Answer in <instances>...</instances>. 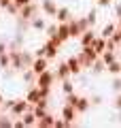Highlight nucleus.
Returning a JSON list of instances; mask_svg holds the SVG:
<instances>
[{
  "label": "nucleus",
  "mask_w": 121,
  "mask_h": 128,
  "mask_svg": "<svg viewBox=\"0 0 121 128\" xmlns=\"http://www.w3.org/2000/svg\"><path fill=\"white\" fill-rule=\"evenodd\" d=\"M66 24H68V32H70V41H72V38L76 41V38L81 36V32H85L87 28H89V24H87L85 17H76V15L70 17Z\"/></svg>",
  "instance_id": "f257e3e1"
},
{
  "label": "nucleus",
  "mask_w": 121,
  "mask_h": 128,
  "mask_svg": "<svg viewBox=\"0 0 121 128\" xmlns=\"http://www.w3.org/2000/svg\"><path fill=\"white\" fill-rule=\"evenodd\" d=\"M76 58H79L81 66H83V70H89V66L96 62V58H98V54L94 51V47L87 45V47H81L79 54H76Z\"/></svg>",
  "instance_id": "f03ea898"
},
{
  "label": "nucleus",
  "mask_w": 121,
  "mask_h": 128,
  "mask_svg": "<svg viewBox=\"0 0 121 128\" xmlns=\"http://www.w3.org/2000/svg\"><path fill=\"white\" fill-rule=\"evenodd\" d=\"M38 13H40V6L36 4L34 0H32L30 4H26V6H21V9H19V13H17V22H19V24H28L32 17H36Z\"/></svg>",
  "instance_id": "7ed1b4c3"
},
{
  "label": "nucleus",
  "mask_w": 121,
  "mask_h": 128,
  "mask_svg": "<svg viewBox=\"0 0 121 128\" xmlns=\"http://www.w3.org/2000/svg\"><path fill=\"white\" fill-rule=\"evenodd\" d=\"M58 81V77H55V70L51 68H45L43 73H38L36 75V81H34V86H38V88H53V83Z\"/></svg>",
  "instance_id": "20e7f679"
},
{
  "label": "nucleus",
  "mask_w": 121,
  "mask_h": 128,
  "mask_svg": "<svg viewBox=\"0 0 121 128\" xmlns=\"http://www.w3.org/2000/svg\"><path fill=\"white\" fill-rule=\"evenodd\" d=\"M30 109H32V105L26 100V98H15V102H13V107H11L9 113L13 115V118H19V115H23L26 111H30Z\"/></svg>",
  "instance_id": "39448f33"
},
{
  "label": "nucleus",
  "mask_w": 121,
  "mask_h": 128,
  "mask_svg": "<svg viewBox=\"0 0 121 128\" xmlns=\"http://www.w3.org/2000/svg\"><path fill=\"white\" fill-rule=\"evenodd\" d=\"M60 118H64L68 124H70V126H74V124H76V118H79V113H76V109H74L72 105H66V102H64V105H62V111H60Z\"/></svg>",
  "instance_id": "423d86ee"
},
{
  "label": "nucleus",
  "mask_w": 121,
  "mask_h": 128,
  "mask_svg": "<svg viewBox=\"0 0 121 128\" xmlns=\"http://www.w3.org/2000/svg\"><path fill=\"white\" fill-rule=\"evenodd\" d=\"M96 36H98V30H94V28H87L85 32H81V36L76 38V41H79L81 47H87V45H91V43H94Z\"/></svg>",
  "instance_id": "0eeeda50"
},
{
  "label": "nucleus",
  "mask_w": 121,
  "mask_h": 128,
  "mask_svg": "<svg viewBox=\"0 0 121 128\" xmlns=\"http://www.w3.org/2000/svg\"><path fill=\"white\" fill-rule=\"evenodd\" d=\"M66 64H68V68H70V75H72V77H79V75L83 73V66H81L76 54H74V56H68V58H66Z\"/></svg>",
  "instance_id": "6e6552de"
},
{
  "label": "nucleus",
  "mask_w": 121,
  "mask_h": 128,
  "mask_svg": "<svg viewBox=\"0 0 121 128\" xmlns=\"http://www.w3.org/2000/svg\"><path fill=\"white\" fill-rule=\"evenodd\" d=\"M40 13L47 15V17H53L58 13V4H55V0H40Z\"/></svg>",
  "instance_id": "1a4fd4ad"
},
{
  "label": "nucleus",
  "mask_w": 121,
  "mask_h": 128,
  "mask_svg": "<svg viewBox=\"0 0 121 128\" xmlns=\"http://www.w3.org/2000/svg\"><path fill=\"white\" fill-rule=\"evenodd\" d=\"M70 17H74V15H72V11L68 9V6H58V13L53 15L55 24H66Z\"/></svg>",
  "instance_id": "9d476101"
},
{
  "label": "nucleus",
  "mask_w": 121,
  "mask_h": 128,
  "mask_svg": "<svg viewBox=\"0 0 121 128\" xmlns=\"http://www.w3.org/2000/svg\"><path fill=\"white\" fill-rule=\"evenodd\" d=\"M55 77H58V81H62V79H68V77H72L70 75V68H68V64H66V60H62V62H58V66H55Z\"/></svg>",
  "instance_id": "9b49d317"
},
{
  "label": "nucleus",
  "mask_w": 121,
  "mask_h": 128,
  "mask_svg": "<svg viewBox=\"0 0 121 128\" xmlns=\"http://www.w3.org/2000/svg\"><path fill=\"white\" fill-rule=\"evenodd\" d=\"M49 66H51V62H49L47 58H34V60H32V64H30V68L34 70L36 75H38V73H43V70H45V68H49Z\"/></svg>",
  "instance_id": "f8f14e48"
},
{
  "label": "nucleus",
  "mask_w": 121,
  "mask_h": 128,
  "mask_svg": "<svg viewBox=\"0 0 121 128\" xmlns=\"http://www.w3.org/2000/svg\"><path fill=\"white\" fill-rule=\"evenodd\" d=\"M74 109H76V113H79V115H85L87 111L91 109V100L87 98V96H79V100H76Z\"/></svg>",
  "instance_id": "ddd939ff"
},
{
  "label": "nucleus",
  "mask_w": 121,
  "mask_h": 128,
  "mask_svg": "<svg viewBox=\"0 0 121 128\" xmlns=\"http://www.w3.org/2000/svg\"><path fill=\"white\" fill-rule=\"evenodd\" d=\"M53 122H55V115L51 111H47L43 118L36 120V128H53Z\"/></svg>",
  "instance_id": "4468645a"
},
{
  "label": "nucleus",
  "mask_w": 121,
  "mask_h": 128,
  "mask_svg": "<svg viewBox=\"0 0 121 128\" xmlns=\"http://www.w3.org/2000/svg\"><path fill=\"white\" fill-rule=\"evenodd\" d=\"M55 36L62 45H66L70 41V32H68V24H58V32H55Z\"/></svg>",
  "instance_id": "2eb2a0df"
},
{
  "label": "nucleus",
  "mask_w": 121,
  "mask_h": 128,
  "mask_svg": "<svg viewBox=\"0 0 121 128\" xmlns=\"http://www.w3.org/2000/svg\"><path fill=\"white\" fill-rule=\"evenodd\" d=\"M28 26H30L32 30H36V32H45L47 22H45V17H43V15H36V17H32L30 22H28Z\"/></svg>",
  "instance_id": "dca6fc26"
},
{
  "label": "nucleus",
  "mask_w": 121,
  "mask_h": 128,
  "mask_svg": "<svg viewBox=\"0 0 121 128\" xmlns=\"http://www.w3.org/2000/svg\"><path fill=\"white\" fill-rule=\"evenodd\" d=\"M30 105H36V102L40 100V92H38V88L36 86H28V90H26V96H23Z\"/></svg>",
  "instance_id": "f3484780"
},
{
  "label": "nucleus",
  "mask_w": 121,
  "mask_h": 128,
  "mask_svg": "<svg viewBox=\"0 0 121 128\" xmlns=\"http://www.w3.org/2000/svg\"><path fill=\"white\" fill-rule=\"evenodd\" d=\"M89 73H91V77H100L102 73H106V64H104L102 60H100V56L96 58V62L89 66Z\"/></svg>",
  "instance_id": "a211bd4d"
},
{
  "label": "nucleus",
  "mask_w": 121,
  "mask_h": 128,
  "mask_svg": "<svg viewBox=\"0 0 121 128\" xmlns=\"http://www.w3.org/2000/svg\"><path fill=\"white\" fill-rule=\"evenodd\" d=\"M115 28H117V24H115V22H108V24H104V26L100 28L98 34H100L102 38H111V36H113V32H115Z\"/></svg>",
  "instance_id": "6ab92c4d"
},
{
  "label": "nucleus",
  "mask_w": 121,
  "mask_h": 128,
  "mask_svg": "<svg viewBox=\"0 0 121 128\" xmlns=\"http://www.w3.org/2000/svg\"><path fill=\"white\" fill-rule=\"evenodd\" d=\"M19 75H21L23 83H28V86H34V81H36V73H34L32 68H23Z\"/></svg>",
  "instance_id": "aec40b11"
},
{
  "label": "nucleus",
  "mask_w": 121,
  "mask_h": 128,
  "mask_svg": "<svg viewBox=\"0 0 121 128\" xmlns=\"http://www.w3.org/2000/svg\"><path fill=\"white\" fill-rule=\"evenodd\" d=\"M91 47H94V51H96V54L100 56V54H102L104 49H106V38H102V36L98 34V36L94 38V43H91Z\"/></svg>",
  "instance_id": "412c9836"
},
{
  "label": "nucleus",
  "mask_w": 121,
  "mask_h": 128,
  "mask_svg": "<svg viewBox=\"0 0 121 128\" xmlns=\"http://www.w3.org/2000/svg\"><path fill=\"white\" fill-rule=\"evenodd\" d=\"M106 73L113 75V77H115V75H121V60H119V58H117L115 62L106 64Z\"/></svg>",
  "instance_id": "4be33fe9"
},
{
  "label": "nucleus",
  "mask_w": 121,
  "mask_h": 128,
  "mask_svg": "<svg viewBox=\"0 0 121 128\" xmlns=\"http://www.w3.org/2000/svg\"><path fill=\"white\" fill-rule=\"evenodd\" d=\"M19 118H21V122H23V126H36V115L34 113H32V109L30 111H26V113H23V115H19Z\"/></svg>",
  "instance_id": "5701e85b"
},
{
  "label": "nucleus",
  "mask_w": 121,
  "mask_h": 128,
  "mask_svg": "<svg viewBox=\"0 0 121 128\" xmlns=\"http://www.w3.org/2000/svg\"><path fill=\"white\" fill-rule=\"evenodd\" d=\"M62 92H64V96L66 94H72L74 92V81H72V77H68V79H62Z\"/></svg>",
  "instance_id": "b1692460"
},
{
  "label": "nucleus",
  "mask_w": 121,
  "mask_h": 128,
  "mask_svg": "<svg viewBox=\"0 0 121 128\" xmlns=\"http://www.w3.org/2000/svg\"><path fill=\"white\" fill-rule=\"evenodd\" d=\"M100 60H102L104 64H111V62H115L117 60V51H102V54H100Z\"/></svg>",
  "instance_id": "393cba45"
},
{
  "label": "nucleus",
  "mask_w": 121,
  "mask_h": 128,
  "mask_svg": "<svg viewBox=\"0 0 121 128\" xmlns=\"http://www.w3.org/2000/svg\"><path fill=\"white\" fill-rule=\"evenodd\" d=\"M13 126V115L11 113H2L0 115V128H11Z\"/></svg>",
  "instance_id": "a878e982"
},
{
  "label": "nucleus",
  "mask_w": 121,
  "mask_h": 128,
  "mask_svg": "<svg viewBox=\"0 0 121 128\" xmlns=\"http://www.w3.org/2000/svg\"><path fill=\"white\" fill-rule=\"evenodd\" d=\"M0 68H2V70L11 68V56H9V51H4V54H0Z\"/></svg>",
  "instance_id": "bb28decb"
},
{
  "label": "nucleus",
  "mask_w": 121,
  "mask_h": 128,
  "mask_svg": "<svg viewBox=\"0 0 121 128\" xmlns=\"http://www.w3.org/2000/svg\"><path fill=\"white\" fill-rule=\"evenodd\" d=\"M76 100H79V94H76V92H72V94H66V96H64V102H66V105H72V107H74Z\"/></svg>",
  "instance_id": "cd10ccee"
},
{
  "label": "nucleus",
  "mask_w": 121,
  "mask_h": 128,
  "mask_svg": "<svg viewBox=\"0 0 121 128\" xmlns=\"http://www.w3.org/2000/svg\"><path fill=\"white\" fill-rule=\"evenodd\" d=\"M4 11H6L9 15H13V17H17V13H19V6H17V4H13V0H11L9 4L4 6Z\"/></svg>",
  "instance_id": "c85d7f7f"
},
{
  "label": "nucleus",
  "mask_w": 121,
  "mask_h": 128,
  "mask_svg": "<svg viewBox=\"0 0 121 128\" xmlns=\"http://www.w3.org/2000/svg\"><path fill=\"white\" fill-rule=\"evenodd\" d=\"M85 19H87V24H89V28H94L96 22H98V13H96V11H89V13L85 15Z\"/></svg>",
  "instance_id": "c756f323"
},
{
  "label": "nucleus",
  "mask_w": 121,
  "mask_h": 128,
  "mask_svg": "<svg viewBox=\"0 0 121 128\" xmlns=\"http://www.w3.org/2000/svg\"><path fill=\"white\" fill-rule=\"evenodd\" d=\"M36 88H38V86H36ZM38 92H40V98H47V100H49L51 94H53V88H38Z\"/></svg>",
  "instance_id": "7c9ffc66"
},
{
  "label": "nucleus",
  "mask_w": 121,
  "mask_h": 128,
  "mask_svg": "<svg viewBox=\"0 0 121 128\" xmlns=\"http://www.w3.org/2000/svg\"><path fill=\"white\" fill-rule=\"evenodd\" d=\"M55 32H58V24H47V28H45V34L47 36H55Z\"/></svg>",
  "instance_id": "2f4dec72"
},
{
  "label": "nucleus",
  "mask_w": 121,
  "mask_h": 128,
  "mask_svg": "<svg viewBox=\"0 0 121 128\" xmlns=\"http://www.w3.org/2000/svg\"><path fill=\"white\" fill-rule=\"evenodd\" d=\"M13 102H15V98H9V100H2V105H0V111L9 113V111H11V107H13Z\"/></svg>",
  "instance_id": "473e14b6"
},
{
  "label": "nucleus",
  "mask_w": 121,
  "mask_h": 128,
  "mask_svg": "<svg viewBox=\"0 0 121 128\" xmlns=\"http://www.w3.org/2000/svg\"><path fill=\"white\" fill-rule=\"evenodd\" d=\"M111 88H113V92H121V75H115V79H113Z\"/></svg>",
  "instance_id": "72a5a7b5"
},
{
  "label": "nucleus",
  "mask_w": 121,
  "mask_h": 128,
  "mask_svg": "<svg viewBox=\"0 0 121 128\" xmlns=\"http://www.w3.org/2000/svg\"><path fill=\"white\" fill-rule=\"evenodd\" d=\"M53 128H70V124H68L64 118H55V122H53Z\"/></svg>",
  "instance_id": "f704fd0d"
},
{
  "label": "nucleus",
  "mask_w": 121,
  "mask_h": 128,
  "mask_svg": "<svg viewBox=\"0 0 121 128\" xmlns=\"http://www.w3.org/2000/svg\"><path fill=\"white\" fill-rule=\"evenodd\" d=\"M111 38L115 41V45H119V43H121V28H119V26L115 28V32H113V36H111Z\"/></svg>",
  "instance_id": "c9c22d12"
},
{
  "label": "nucleus",
  "mask_w": 121,
  "mask_h": 128,
  "mask_svg": "<svg viewBox=\"0 0 121 128\" xmlns=\"http://www.w3.org/2000/svg\"><path fill=\"white\" fill-rule=\"evenodd\" d=\"M113 107H115L117 111L121 109V92H115V100H113Z\"/></svg>",
  "instance_id": "e433bc0d"
},
{
  "label": "nucleus",
  "mask_w": 121,
  "mask_h": 128,
  "mask_svg": "<svg viewBox=\"0 0 121 128\" xmlns=\"http://www.w3.org/2000/svg\"><path fill=\"white\" fill-rule=\"evenodd\" d=\"M32 54H34V58H45V45H40V47H36V49L32 51Z\"/></svg>",
  "instance_id": "4c0bfd02"
},
{
  "label": "nucleus",
  "mask_w": 121,
  "mask_h": 128,
  "mask_svg": "<svg viewBox=\"0 0 121 128\" xmlns=\"http://www.w3.org/2000/svg\"><path fill=\"white\" fill-rule=\"evenodd\" d=\"M91 100V107H100L102 105V96H94V98H89Z\"/></svg>",
  "instance_id": "58836bf2"
},
{
  "label": "nucleus",
  "mask_w": 121,
  "mask_h": 128,
  "mask_svg": "<svg viewBox=\"0 0 121 128\" xmlns=\"http://www.w3.org/2000/svg\"><path fill=\"white\" fill-rule=\"evenodd\" d=\"M32 0H13V4H17L19 9H21V6H26V4H30Z\"/></svg>",
  "instance_id": "ea45409f"
},
{
  "label": "nucleus",
  "mask_w": 121,
  "mask_h": 128,
  "mask_svg": "<svg viewBox=\"0 0 121 128\" xmlns=\"http://www.w3.org/2000/svg\"><path fill=\"white\" fill-rule=\"evenodd\" d=\"M113 0H98V6H111Z\"/></svg>",
  "instance_id": "a19ab883"
},
{
  "label": "nucleus",
  "mask_w": 121,
  "mask_h": 128,
  "mask_svg": "<svg viewBox=\"0 0 121 128\" xmlns=\"http://www.w3.org/2000/svg\"><path fill=\"white\" fill-rule=\"evenodd\" d=\"M6 49H9V45H6V43L4 41H0V54H4V51Z\"/></svg>",
  "instance_id": "79ce46f5"
},
{
  "label": "nucleus",
  "mask_w": 121,
  "mask_h": 128,
  "mask_svg": "<svg viewBox=\"0 0 121 128\" xmlns=\"http://www.w3.org/2000/svg\"><path fill=\"white\" fill-rule=\"evenodd\" d=\"M9 2H11V0H0V9L4 11V6H6V4H9Z\"/></svg>",
  "instance_id": "37998d69"
},
{
  "label": "nucleus",
  "mask_w": 121,
  "mask_h": 128,
  "mask_svg": "<svg viewBox=\"0 0 121 128\" xmlns=\"http://www.w3.org/2000/svg\"><path fill=\"white\" fill-rule=\"evenodd\" d=\"M115 15H117V17H121V2L117 4V9H115Z\"/></svg>",
  "instance_id": "c03bdc74"
},
{
  "label": "nucleus",
  "mask_w": 121,
  "mask_h": 128,
  "mask_svg": "<svg viewBox=\"0 0 121 128\" xmlns=\"http://www.w3.org/2000/svg\"><path fill=\"white\" fill-rule=\"evenodd\" d=\"M117 26H119V28H121V17H117Z\"/></svg>",
  "instance_id": "a18cd8bd"
},
{
  "label": "nucleus",
  "mask_w": 121,
  "mask_h": 128,
  "mask_svg": "<svg viewBox=\"0 0 121 128\" xmlns=\"http://www.w3.org/2000/svg\"><path fill=\"white\" fill-rule=\"evenodd\" d=\"M2 100H4V96H2V94H0V105H2Z\"/></svg>",
  "instance_id": "49530a36"
}]
</instances>
